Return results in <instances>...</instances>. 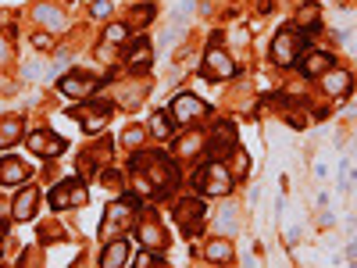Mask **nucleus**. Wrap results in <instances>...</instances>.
<instances>
[{"instance_id":"nucleus-1","label":"nucleus","mask_w":357,"mask_h":268,"mask_svg":"<svg viewBox=\"0 0 357 268\" xmlns=\"http://www.w3.org/2000/svg\"><path fill=\"white\" fill-rule=\"evenodd\" d=\"M132 193L143 200H161L178 186V165L165 151H132L129 158Z\"/></svg>"},{"instance_id":"nucleus-2","label":"nucleus","mask_w":357,"mask_h":268,"mask_svg":"<svg viewBox=\"0 0 357 268\" xmlns=\"http://www.w3.org/2000/svg\"><path fill=\"white\" fill-rule=\"evenodd\" d=\"M136 215H139V197L136 193H118L111 204H107V211L100 218V240H114V236H122L126 229L136 225Z\"/></svg>"},{"instance_id":"nucleus-3","label":"nucleus","mask_w":357,"mask_h":268,"mask_svg":"<svg viewBox=\"0 0 357 268\" xmlns=\"http://www.w3.org/2000/svg\"><path fill=\"white\" fill-rule=\"evenodd\" d=\"M193 186H197L200 197H229L232 186H236V179H232L225 161H204L193 172Z\"/></svg>"},{"instance_id":"nucleus-4","label":"nucleus","mask_w":357,"mask_h":268,"mask_svg":"<svg viewBox=\"0 0 357 268\" xmlns=\"http://www.w3.org/2000/svg\"><path fill=\"white\" fill-rule=\"evenodd\" d=\"M65 114L72 118V122H79V126H82V133L93 136V133H104V129H107L111 114H114V104H107V100H93V97H89V100H82L79 107H68Z\"/></svg>"},{"instance_id":"nucleus-5","label":"nucleus","mask_w":357,"mask_h":268,"mask_svg":"<svg viewBox=\"0 0 357 268\" xmlns=\"http://www.w3.org/2000/svg\"><path fill=\"white\" fill-rule=\"evenodd\" d=\"M86 200H89V190H86V179H79V175L54 183V190L47 193V204L54 211H72V207H82Z\"/></svg>"},{"instance_id":"nucleus-6","label":"nucleus","mask_w":357,"mask_h":268,"mask_svg":"<svg viewBox=\"0 0 357 268\" xmlns=\"http://www.w3.org/2000/svg\"><path fill=\"white\" fill-rule=\"evenodd\" d=\"M165 111H168V118H172V126H175V129H186V126H193V122H200V118L211 114V107H207L200 97H193V94H178V97H172V104H168Z\"/></svg>"},{"instance_id":"nucleus-7","label":"nucleus","mask_w":357,"mask_h":268,"mask_svg":"<svg viewBox=\"0 0 357 268\" xmlns=\"http://www.w3.org/2000/svg\"><path fill=\"white\" fill-rule=\"evenodd\" d=\"M304 47H307V33H301V29H279L272 40V61L289 68V65H296Z\"/></svg>"},{"instance_id":"nucleus-8","label":"nucleus","mask_w":357,"mask_h":268,"mask_svg":"<svg viewBox=\"0 0 357 268\" xmlns=\"http://www.w3.org/2000/svg\"><path fill=\"white\" fill-rule=\"evenodd\" d=\"M204 218H207V200H200V197H178L172 204V222L186 236H193L204 225Z\"/></svg>"},{"instance_id":"nucleus-9","label":"nucleus","mask_w":357,"mask_h":268,"mask_svg":"<svg viewBox=\"0 0 357 268\" xmlns=\"http://www.w3.org/2000/svg\"><path fill=\"white\" fill-rule=\"evenodd\" d=\"M236 126L232 122H218L215 129H211V136L204 140V158L207 161H225L229 165V154L236 151Z\"/></svg>"},{"instance_id":"nucleus-10","label":"nucleus","mask_w":357,"mask_h":268,"mask_svg":"<svg viewBox=\"0 0 357 268\" xmlns=\"http://www.w3.org/2000/svg\"><path fill=\"white\" fill-rule=\"evenodd\" d=\"M100 86H104V79L93 75V72H65L61 79H57V89H61L65 97H72V100H89V97H97Z\"/></svg>"},{"instance_id":"nucleus-11","label":"nucleus","mask_w":357,"mask_h":268,"mask_svg":"<svg viewBox=\"0 0 357 268\" xmlns=\"http://www.w3.org/2000/svg\"><path fill=\"white\" fill-rule=\"evenodd\" d=\"M122 57H126V68H129L132 75H146V72H151V65H154V43L146 40L143 33H139V36H129Z\"/></svg>"},{"instance_id":"nucleus-12","label":"nucleus","mask_w":357,"mask_h":268,"mask_svg":"<svg viewBox=\"0 0 357 268\" xmlns=\"http://www.w3.org/2000/svg\"><path fill=\"white\" fill-rule=\"evenodd\" d=\"M236 72H240V68H236V61L222 50V36H215L211 47L204 50V75L207 79H232Z\"/></svg>"},{"instance_id":"nucleus-13","label":"nucleus","mask_w":357,"mask_h":268,"mask_svg":"<svg viewBox=\"0 0 357 268\" xmlns=\"http://www.w3.org/2000/svg\"><path fill=\"white\" fill-rule=\"evenodd\" d=\"M136 236H139V244H143V251H165V244H168V236H165V229H161V222H158V215L146 207V211H139L136 215Z\"/></svg>"},{"instance_id":"nucleus-14","label":"nucleus","mask_w":357,"mask_h":268,"mask_svg":"<svg viewBox=\"0 0 357 268\" xmlns=\"http://www.w3.org/2000/svg\"><path fill=\"white\" fill-rule=\"evenodd\" d=\"M296 68H301L307 79H321L329 68H336V57H333L329 50H311V47H304L301 57H296Z\"/></svg>"},{"instance_id":"nucleus-15","label":"nucleus","mask_w":357,"mask_h":268,"mask_svg":"<svg viewBox=\"0 0 357 268\" xmlns=\"http://www.w3.org/2000/svg\"><path fill=\"white\" fill-rule=\"evenodd\" d=\"M65 147H68L65 136H57V133H47V129L29 133V151H33L36 158H61Z\"/></svg>"},{"instance_id":"nucleus-16","label":"nucleus","mask_w":357,"mask_h":268,"mask_svg":"<svg viewBox=\"0 0 357 268\" xmlns=\"http://www.w3.org/2000/svg\"><path fill=\"white\" fill-rule=\"evenodd\" d=\"M36 211H40V190L22 183V190L11 197V215H15V222H29V218H36Z\"/></svg>"},{"instance_id":"nucleus-17","label":"nucleus","mask_w":357,"mask_h":268,"mask_svg":"<svg viewBox=\"0 0 357 268\" xmlns=\"http://www.w3.org/2000/svg\"><path fill=\"white\" fill-rule=\"evenodd\" d=\"M29 168L22 158H0V186H22V183H29Z\"/></svg>"},{"instance_id":"nucleus-18","label":"nucleus","mask_w":357,"mask_h":268,"mask_svg":"<svg viewBox=\"0 0 357 268\" xmlns=\"http://www.w3.org/2000/svg\"><path fill=\"white\" fill-rule=\"evenodd\" d=\"M129 240H122V236H114V240L104 244V254H100V268H126L132 258H129Z\"/></svg>"},{"instance_id":"nucleus-19","label":"nucleus","mask_w":357,"mask_h":268,"mask_svg":"<svg viewBox=\"0 0 357 268\" xmlns=\"http://www.w3.org/2000/svg\"><path fill=\"white\" fill-rule=\"evenodd\" d=\"M25 136V122L18 114H4L0 118V151H11L15 143H22Z\"/></svg>"},{"instance_id":"nucleus-20","label":"nucleus","mask_w":357,"mask_h":268,"mask_svg":"<svg viewBox=\"0 0 357 268\" xmlns=\"http://www.w3.org/2000/svg\"><path fill=\"white\" fill-rule=\"evenodd\" d=\"M107 158H111L107 147H97V151L82 154V158H79V179H86V175H93V172L107 168Z\"/></svg>"},{"instance_id":"nucleus-21","label":"nucleus","mask_w":357,"mask_h":268,"mask_svg":"<svg viewBox=\"0 0 357 268\" xmlns=\"http://www.w3.org/2000/svg\"><path fill=\"white\" fill-rule=\"evenodd\" d=\"M325 82V94H333V97H347L350 94V72H340V68H329L321 75Z\"/></svg>"},{"instance_id":"nucleus-22","label":"nucleus","mask_w":357,"mask_h":268,"mask_svg":"<svg viewBox=\"0 0 357 268\" xmlns=\"http://www.w3.org/2000/svg\"><path fill=\"white\" fill-rule=\"evenodd\" d=\"M318 22H321V8L314 4V0H307V4L296 11V22H293V29H301V33H311V29H318Z\"/></svg>"},{"instance_id":"nucleus-23","label":"nucleus","mask_w":357,"mask_h":268,"mask_svg":"<svg viewBox=\"0 0 357 268\" xmlns=\"http://www.w3.org/2000/svg\"><path fill=\"white\" fill-rule=\"evenodd\" d=\"M204 258L211 261V265H229L232 258H236V251H232V240H211L204 247Z\"/></svg>"},{"instance_id":"nucleus-24","label":"nucleus","mask_w":357,"mask_h":268,"mask_svg":"<svg viewBox=\"0 0 357 268\" xmlns=\"http://www.w3.org/2000/svg\"><path fill=\"white\" fill-rule=\"evenodd\" d=\"M129 36H132V29H129L126 22H111V25L104 29V36H100V40H104V43H111V47H126V40H129Z\"/></svg>"},{"instance_id":"nucleus-25","label":"nucleus","mask_w":357,"mask_h":268,"mask_svg":"<svg viewBox=\"0 0 357 268\" xmlns=\"http://www.w3.org/2000/svg\"><path fill=\"white\" fill-rule=\"evenodd\" d=\"M36 22L50 25V33H61V29H65V15L57 11V8H50V4H40L36 8Z\"/></svg>"},{"instance_id":"nucleus-26","label":"nucleus","mask_w":357,"mask_h":268,"mask_svg":"<svg viewBox=\"0 0 357 268\" xmlns=\"http://www.w3.org/2000/svg\"><path fill=\"white\" fill-rule=\"evenodd\" d=\"M158 11H154V4H136V8H129V18H126V25L129 29H139V25H146Z\"/></svg>"},{"instance_id":"nucleus-27","label":"nucleus","mask_w":357,"mask_h":268,"mask_svg":"<svg viewBox=\"0 0 357 268\" xmlns=\"http://www.w3.org/2000/svg\"><path fill=\"white\" fill-rule=\"evenodd\" d=\"M151 133H154L158 140H168V136L175 133V126H172L168 111H158V114H154V122H151Z\"/></svg>"},{"instance_id":"nucleus-28","label":"nucleus","mask_w":357,"mask_h":268,"mask_svg":"<svg viewBox=\"0 0 357 268\" xmlns=\"http://www.w3.org/2000/svg\"><path fill=\"white\" fill-rule=\"evenodd\" d=\"M54 240H57V244L65 240V225H61V222H43V225H40V244H54Z\"/></svg>"},{"instance_id":"nucleus-29","label":"nucleus","mask_w":357,"mask_h":268,"mask_svg":"<svg viewBox=\"0 0 357 268\" xmlns=\"http://www.w3.org/2000/svg\"><path fill=\"white\" fill-rule=\"evenodd\" d=\"M232 179H243L247 172H250V158H247V151H243V147H236V151H232Z\"/></svg>"},{"instance_id":"nucleus-30","label":"nucleus","mask_w":357,"mask_h":268,"mask_svg":"<svg viewBox=\"0 0 357 268\" xmlns=\"http://www.w3.org/2000/svg\"><path fill=\"white\" fill-rule=\"evenodd\" d=\"M143 140H146L143 126H129V129H122V147H129V151H139Z\"/></svg>"},{"instance_id":"nucleus-31","label":"nucleus","mask_w":357,"mask_h":268,"mask_svg":"<svg viewBox=\"0 0 357 268\" xmlns=\"http://www.w3.org/2000/svg\"><path fill=\"white\" fill-rule=\"evenodd\" d=\"M100 183H104L107 190H114V193H122L126 179H122V172H114V168H100Z\"/></svg>"},{"instance_id":"nucleus-32","label":"nucleus","mask_w":357,"mask_h":268,"mask_svg":"<svg viewBox=\"0 0 357 268\" xmlns=\"http://www.w3.org/2000/svg\"><path fill=\"white\" fill-rule=\"evenodd\" d=\"M136 265H139V268H165L168 261L161 258V251H143V254L136 258Z\"/></svg>"},{"instance_id":"nucleus-33","label":"nucleus","mask_w":357,"mask_h":268,"mask_svg":"<svg viewBox=\"0 0 357 268\" xmlns=\"http://www.w3.org/2000/svg\"><path fill=\"white\" fill-rule=\"evenodd\" d=\"M193 151H204V140L200 136H186L183 143H178V154H193Z\"/></svg>"},{"instance_id":"nucleus-34","label":"nucleus","mask_w":357,"mask_h":268,"mask_svg":"<svg viewBox=\"0 0 357 268\" xmlns=\"http://www.w3.org/2000/svg\"><path fill=\"white\" fill-rule=\"evenodd\" d=\"M8 222H15V215H11V200L0 197V229H8Z\"/></svg>"},{"instance_id":"nucleus-35","label":"nucleus","mask_w":357,"mask_h":268,"mask_svg":"<svg viewBox=\"0 0 357 268\" xmlns=\"http://www.w3.org/2000/svg\"><path fill=\"white\" fill-rule=\"evenodd\" d=\"M111 8H114L111 0H93V8H89V11H93L97 18H107V15H111Z\"/></svg>"},{"instance_id":"nucleus-36","label":"nucleus","mask_w":357,"mask_h":268,"mask_svg":"<svg viewBox=\"0 0 357 268\" xmlns=\"http://www.w3.org/2000/svg\"><path fill=\"white\" fill-rule=\"evenodd\" d=\"M33 47L50 50V47H54V36H50V33H33Z\"/></svg>"},{"instance_id":"nucleus-37","label":"nucleus","mask_w":357,"mask_h":268,"mask_svg":"<svg viewBox=\"0 0 357 268\" xmlns=\"http://www.w3.org/2000/svg\"><path fill=\"white\" fill-rule=\"evenodd\" d=\"M0 254H4V232H0Z\"/></svg>"}]
</instances>
